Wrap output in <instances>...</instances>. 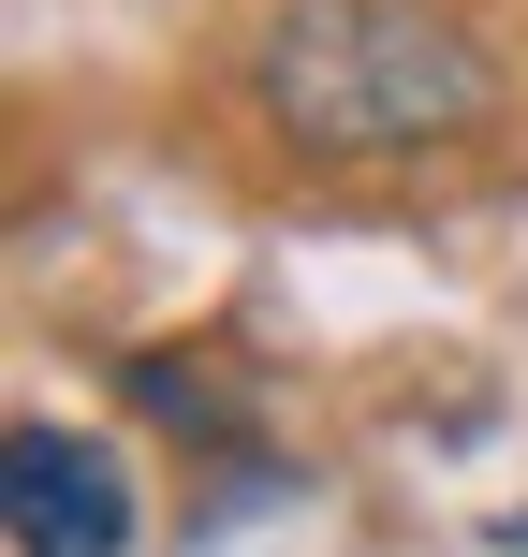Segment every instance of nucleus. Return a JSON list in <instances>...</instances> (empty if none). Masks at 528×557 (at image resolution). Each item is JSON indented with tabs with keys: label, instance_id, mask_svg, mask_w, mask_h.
Returning a JSON list of instances; mask_svg holds the SVG:
<instances>
[{
	"label": "nucleus",
	"instance_id": "nucleus-1",
	"mask_svg": "<svg viewBox=\"0 0 528 557\" xmlns=\"http://www.w3.org/2000/svg\"><path fill=\"white\" fill-rule=\"evenodd\" d=\"M265 103H279V133L337 147V162H382V147L484 117V59L426 0H308L265 45Z\"/></svg>",
	"mask_w": 528,
	"mask_h": 557
},
{
	"label": "nucleus",
	"instance_id": "nucleus-2",
	"mask_svg": "<svg viewBox=\"0 0 528 557\" xmlns=\"http://www.w3.org/2000/svg\"><path fill=\"white\" fill-rule=\"evenodd\" d=\"M15 557H118V455H88V441H59V425H15Z\"/></svg>",
	"mask_w": 528,
	"mask_h": 557
}]
</instances>
